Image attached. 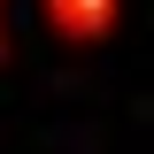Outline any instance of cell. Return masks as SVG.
Masks as SVG:
<instances>
[{"label":"cell","mask_w":154,"mask_h":154,"mask_svg":"<svg viewBox=\"0 0 154 154\" xmlns=\"http://www.w3.org/2000/svg\"><path fill=\"white\" fill-rule=\"evenodd\" d=\"M38 23L62 38V46H100L123 23V0H38Z\"/></svg>","instance_id":"6da1fadb"},{"label":"cell","mask_w":154,"mask_h":154,"mask_svg":"<svg viewBox=\"0 0 154 154\" xmlns=\"http://www.w3.org/2000/svg\"><path fill=\"white\" fill-rule=\"evenodd\" d=\"M0 62H8V23H0Z\"/></svg>","instance_id":"7a4b0ae2"}]
</instances>
